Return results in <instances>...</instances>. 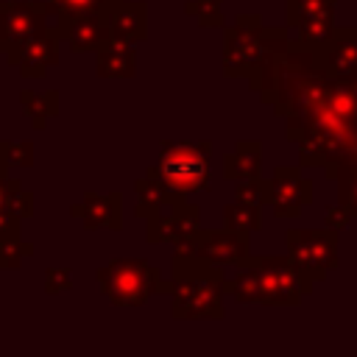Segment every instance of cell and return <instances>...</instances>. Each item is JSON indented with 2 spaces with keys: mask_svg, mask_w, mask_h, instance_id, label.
Listing matches in <instances>:
<instances>
[{
  "mask_svg": "<svg viewBox=\"0 0 357 357\" xmlns=\"http://www.w3.org/2000/svg\"><path fill=\"white\" fill-rule=\"evenodd\" d=\"M318 53L329 75L354 78L357 75V25L335 28V36L318 45Z\"/></svg>",
  "mask_w": 357,
  "mask_h": 357,
  "instance_id": "cell-15",
  "label": "cell"
},
{
  "mask_svg": "<svg viewBox=\"0 0 357 357\" xmlns=\"http://www.w3.org/2000/svg\"><path fill=\"white\" fill-rule=\"evenodd\" d=\"M349 81H351V84H354V92H357V75H354V78H349Z\"/></svg>",
  "mask_w": 357,
  "mask_h": 357,
  "instance_id": "cell-37",
  "label": "cell"
},
{
  "mask_svg": "<svg viewBox=\"0 0 357 357\" xmlns=\"http://www.w3.org/2000/svg\"><path fill=\"white\" fill-rule=\"evenodd\" d=\"M223 265H212L192 254L170 257V315L176 321H223L226 293Z\"/></svg>",
  "mask_w": 357,
  "mask_h": 357,
  "instance_id": "cell-2",
  "label": "cell"
},
{
  "mask_svg": "<svg viewBox=\"0 0 357 357\" xmlns=\"http://www.w3.org/2000/svg\"><path fill=\"white\" fill-rule=\"evenodd\" d=\"M223 176L229 181L262 176V142L259 139H240L234 145V151L223 156Z\"/></svg>",
  "mask_w": 357,
  "mask_h": 357,
  "instance_id": "cell-19",
  "label": "cell"
},
{
  "mask_svg": "<svg viewBox=\"0 0 357 357\" xmlns=\"http://www.w3.org/2000/svg\"><path fill=\"white\" fill-rule=\"evenodd\" d=\"M70 215L81 220V226L86 231L95 229H109V231H120L123 229V192H84V198L78 204L70 206Z\"/></svg>",
  "mask_w": 357,
  "mask_h": 357,
  "instance_id": "cell-14",
  "label": "cell"
},
{
  "mask_svg": "<svg viewBox=\"0 0 357 357\" xmlns=\"http://www.w3.org/2000/svg\"><path fill=\"white\" fill-rule=\"evenodd\" d=\"M351 220H354V218L349 215V209H346L343 204H332V206H326V212H324V226H329V229H335V231H343Z\"/></svg>",
  "mask_w": 357,
  "mask_h": 357,
  "instance_id": "cell-33",
  "label": "cell"
},
{
  "mask_svg": "<svg viewBox=\"0 0 357 357\" xmlns=\"http://www.w3.org/2000/svg\"><path fill=\"white\" fill-rule=\"evenodd\" d=\"M95 276L114 307H142L153 293H170V282L145 257H114Z\"/></svg>",
  "mask_w": 357,
  "mask_h": 357,
  "instance_id": "cell-4",
  "label": "cell"
},
{
  "mask_svg": "<svg viewBox=\"0 0 357 357\" xmlns=\"http://www.w3.org/2000/svg\"><path fill=\"white\" fill-rule=\"evenodd\" d=\"M20 103H22V112H25V117L31 120V126L36 131H42L47 126V120L59 114V92L56 89H47V92L22 89L20 92Z\"/></svg>",
  "mask_w": 357,
  "mask_h": 357,
  "instance_id": "cell-21",
  "label": "cell"
},
{
  "mask_svg": "<svg viewBox=\"0 0 357 357\" xmlns=\"http://www.w3.org/2000/svg\"><path fill=\"white\" fill-rule=\"evenodd\" d=\"M56 8V17H75L84 11H109L117 0H47Z\"/></svg>",
  "mask_w": 357,
  "mask_h": 357,
  "instance_id": "cell-28",
  "label": "cell"
},
{
  "mask_svg": "<svg viewBox=\"0 0 357 357\" xmlns=\"http://www.w3.org/2000/svg\"><path fill=\"white\" fill-rule=\"evenodd\" d=\"M337 234L329 226L321 229H287L284 234V245H287V257L296 265V273L304 284V293H310V287L315 282H324L329 276V271H337L340 257H337Z\"/></svg>",
  "mask_w": 357,
  "mask_h": 357,
  "instance_id": "cell-5",
  "label": "cell"
},
{
  "mask_svg": "<svg viewBox=\"0 0 357 357\" xmlns=\"http://www.w3.org/2000/svg\"><path fill=\"white\" fill-rule=\"evenodd\" d=\"M234 198L237 201H245V204H254V206H265L268 204V181L262 176L257 178H243V181H234Z\"/></svg>",
  "mask_w": 357,
  "mask_h": 357,
  "instance_id": "cell-29",
  "label": "cell"
},
{
  "mask_svg": "<svg viewBox=\"0 0 357 357\" xmlns=\"http://www.w3.org/2000/svg\"><path fill=\"white\" fill-rule=\"evenodd\" d=\"M337 0H284V25L296 28L301 17H335Z\"/></svg>",
  "mask_w": 357,
  "mask_h": 357,
  "instance_id": "cell-23",
  "label": "cell"
},
{
  "mask_svg": "<svg viewBox=\"0 0 357 357\" xmlns=\"http://www.w3.org/2000/svg\"><path fill=\"white\" fill-rule=\"evenodd\" d=\"M20 187L17 178H8V165H0V209H6L8 204V195Z\"/></svg>",
  "mask_w": 357,
  "mask_h": 357,
  "instance_id": "cell-35",
  "label": "cell"
},
{
  "mask_svg": "<svg viewBox=\"0 0 357 357\" xmlns=\"http://www.w3.org/2000/svg\"><path fill=\"white\" fill-rule=\"evenodd\" d=\"M134 192H137V206H134V215L148 220L153 215H159L162 209H167L170 204H178V201H187V195L170 190L167 184H162L159 178H151L148 173L142 178H137L134 184Z\"/></svg>",
  "mask_w": 357,
  "mask_h": 357,
  "instance_id": "cell-18",
  "label": "cell"
},
{
  "mask_svg": "<svg viewBox=\"0 0 357 357\" xmlns=\"http://www.w3.org/2000/svg\"><path fill=\"white\" fill-rule=\"evenodd\" d=\"M226 293H231L237 304H259V265L254 254L237 265L234 276L226 282Z\"/></svg>",
  "mask_w": 357,
  "mask_h": 357,
  "instance_id": "cell-20",
  "label": "cell"
},
{
  "mask_svg": "<svg viewBox=\"0 0 357 357\" xmlns=\"http://www.w3.org/2000/svg\"><path fill=\"white\" fill-rule=\"evenodd\" d=\"M296 31H298L301 42L324 45V42H329L335 36V22H332V17H301Z\"/></svg>",
  "mask_w": 357,
  "mask_h": 357,
  "instance_id": "cell-26",
  "label": "cell"
},
{
  "mask_svg": "<svg viewBox=\"0 0 357 357\" xmlns=\"http://www.w3.org/2000/svg\"><path fill=\"white\" fill-rule=\"evenodd\" d=\"M223 226L234 231H259L262 229V206L245 204V201H231L223 206Z\"/></svg>",
  "mask_w": 357,
  "mask_h": 357,
  "instance_id": "cell-22",
  "label": "cell"
},
{
  "mask_svg": "<svg viewBox=\"0 0 357 357\" xmlns=\"http://www.w3.org/2000/svg\"><path fill=\"white\" fill-rule=\"evenodd\" d=\"M271 109L284 117V139L298 148L301 167H357V92L349 78L326 73L318 45L290 39L273 70Z\"/></svg>",
  "mask_w": 357,
  "mask_h": 357,
  "instance_id": "cell-1",
  "label": "cell"
},
{
  "mask_svg": "<svg viewBox=\"0 0 357 357\" xmlns=\"http://www.w3.org/2000/svg\"><path fill=\"white\" fill-rule=\"evenodd\" d=\"M257 265H259V304L262 307H298L301 304L304 284L290 257L265 254V257H257Z\"/></svg>",
  "mask_w": 357,
  "mask_h": 357,
  "instance_id": "cell-9",
  "label": "cell"
},
{
  "mask_svg": "<svg viewBox=\"0 0 357 357\" xmlns=\"http://www.w3.org/2000/svg\"><path fill=\"white\" fill-rule=\"evenodd\" d=\"M198 229H201L198 206L187 204V201H178V204H170L167 209H162L159 215L145 220V240L151 245H159V243L176 245L181 240L192 237Z\"/></svg>",
  "mask_w": 357,
  "mask_h": 357,
  "instance_id": "cell-11",
  "label": "cell"
},
{
  "mask_svg": "<svg viewBox=\"0 0 357 357\" xmlns=\"http://www.w3.org/2000/svg\"><path fill=\"white\" fill-rule=\"evenodd\" d=\"M0 165H8V162H6V156H3V142H0Z\"/></svg>",
  "mask_w": 357,
  "mask_h": 357,
  "instance_id": "cell-36",
  "label": "cell"
},
{
  "mask_svg": "<svg viewBox=\"0 0 357 357\" xmlns=\"http://www.w3.org/2000/svg\"><path fill=\"white\" fill-rule=\"evenodd\" d=\"M59 45H61V36L53 25L42 33L25 39L22 45L6 50V59H8V64H14L20 70L22 78H42L59 61Z\"/></svg>",
  "mask_w": 357,
  "mask_h": 357,
  "instance_id": "cell-12",
  "label": "cell"
},
{
  "mask_svg": "<svg viewBox=\"0 0 357 357\" xmlns=\"http://www.w3.org/2000/svg\"><path fill=\"white\" fill-rule=\"evenodd\" d=\"M8 237H20V218L6 206L0 209V240H8Z\"/></svg>",
  "mask_w": 357,
  "mask_h": 357,
  "instance_id": "cell-34",
  "label": "cell"
},
{
  "mask_svg": "<svg viewBox=\"0 0 357 357\" xmlns=\"http://www.w3.org/2000/svg\"><path fill=\"white\" fill-rule=\"evenodd\" d=\"M20 220L22 218H31L33 215V192H28V190H22V184L8 195V204H6Z\"/></svg>",
  "mask_w": 357,
  "mask_h": 357,
  "instance_id": "cell-31",
  "label": "cell"
},
{
  "mask_svg": "<svg viewBox=\"0 0 357 357\" xmlns=\"http://www.w3.org/2000/svg\"><path fill=\"white\" fill-rule=\"evenodd\" d=\"M212 165V142H173V139H162L156 162L145 170L151 178H159L162 184H167L170 190L190 195L198 190H209V170Z\"/></svg>",
  "mask_w": 357,
  "mask_h": 357,
  "instance_id": "cell-3",
  "label": "cell"
},
{
  "mask_svg": "<svg viewBox=\"0 0 357 357\" xmlns=\"http://www.w3.org/2000/svg\"><path fill=\"white\" fill-rule=\"evenodd\" d=\"M106 14L109 11H84L75 17H56V31H59L61 42L70 45L73 53L98 50L100 45H106L112 39Z\"/></svg>",
  "mask_w": 357,
  "mask_h": 357,
  "instance_id": "cell-13",
  "label": "cell"
},
{
  "mask_svg": "<svg viewBox=\"0 0 357 357\" xmlns=\"http://www.w3.org/2000/svg\"><path fill=\"white\" fill-rule=\"evenodd\" d=\"M0 50H3V45H0Z\"/></svg>",
  "mask_w": 357,
  "mask_h": 357,
  "instance_id": "cell-38",
  "label": "cell"
},
{
  "mask_svg": "<svg viewBox=\"0 0 357 357\" xmlns=\"http://www.w3.org/2000/svg\"><path fill=\"white\" fill-rule=\"evenodd\" d=\"M176 254H192L212 265H240L251 257V234L234 229H198L192 237L176 243Z\"/></svg>",
  "mask_w": 357,
  "mask_h": 357,
  "instance_id": "cell-7",
  "label": "cell"
},
{
  "mask_svg": "<svg viewBox=\"0 0 357 357\" xmlns=\"http://www.w3.org/2000/svg\"><path fill=\"white\" fill-rule=\"evenodd\" d=\"M56 17V8L50 3H33V0H0V45L3 50H11L22 45L25 39L53 28L50 22Z\"/></svg>",
  "mask_w": 357,
  "mask_h": 357,
  "instance_id": "cell-8",
  "label": "cell"
},
{
  "mask_svg": "<svg viewBox=\"0 0 357 357\" xmlns=\"http://www.w3.org/2000/svg\"><path fill=\"white\" fill-rule=\"evenodd\" d=\"M70 284H73V279H70L67 268H47V273H45V293L56 296V293L70 290Z\"/></svg>",
  "mask_w": 357,
  "mask_h": 357,
  "instance_id": "cell-32",
  "label": "cell"
},
{
  "mask_svg": "<svg viewBox=\"0 0 357 357\" xmlns=\"http://www.w3.org/2000/svg\"><path fill=\"white\" fill-rule=\"evenodd\" d=\"M265 50L262 14H237L234 22L223 25V75L248 78Z\"/></svg>",
  "mask_w": 357,
  "mask_h": 357,
  "instance_id": "cell-6",
  "label": "cell"
},
{
  "mask_svg": "<svg viewBox=\"0 0 357 357\" xmlns=\"http://www.w3.org/2000/svg\"><path fill=\"white\" fill-rule=\"evenodd\" d=\"M31 254H33V245L20 237L0 240V271H17L22 265V259Z\"/></svg>",
  "mask_w": 357,
  "mask_h": 357,
  "instance_id": "cell-27",
  "label": "cell"
},
{
  "mask_svg": "<svg viewBox=\"0 0 357 357\" xmlns=\"http://www.w3.org/2000/svg\"><path fill=\"white\" fill-rule=\"evenodd\" d=\"M268 204L276 218L296 220L312 204V184L301 176V165H276L268 178Z\"/></svg>",
  "mask_w": 357,
  "mask_h": 357,
  "instance_id": "cell-10",
  "label": "cell"
},
{
  "mask_svg": "<svg viewBox=\"0 0 357 357\" xmlns=\"http://www.w3.org/2000/svg\"><path fill=\"white\" fill-rule=\"evenodd\" d=\"M106 17H109L112 39H123V42H145L148 39V3L117 0Z\"/></svg>",
  "mask_w": 357,
  "mask_h": 357,
  "instance_id": "cell-16",
  "label": "cell"
},
{
  "mask_svg": "<svg viewBox=\"0 0 357 357\" xmlns=\"http://www.w3.org/2000/svg\"><path fill=\"white\" fill-rule=\"evenodd\" d=\"M329 181L337 187V204H343L349 215L357 218V167H337Z\"/></svg>",
  "mask_w": 357,
  "mask_h": 357,
  "instance_id": "cell-25",
  "label": "cell"
},
{
  "mask_svg": "<svg viewBox=\"0 0 357 357\" xmlns=\"http://www.w3.org/2000/svg\"><path fill=\"white\" fill-rule=\"evenodd\" d=\"M184 14L195 17L201 28H223L226 25L223 0H190V3H184Z\"/></svg>",
  "mask_w": 357,
  "mask_h": 357,
  "instance_id": "cell-24",
  "label": "cell"
},
{
  "mask_svg": "<svg viewBox=\"0 0 357 357\" xmlns=\"http://www.w3.org/2000/svg\"><path fill=\"white\" fill-rule=\"evenodd\" d=\"M3 156L8 167H31L33 165V142H3Z\"/></svg>",
  "mask_w": 357,
  "mask_h": 357,
  "instance_id": "cell-30",
  "label": "cell"
},
{
  "mask_svg": "<svg viewBox=\"0 0 357 357\" xmlns=\"http://www.w3.org/2000/svg\"><path fill=\"white\" fill-rule=\"evenodd\" d=\"M98 78H134L137 75V42L109 39L95 50Z\"/></svg>",
  "mask_w": 357,
  "mask_h": 357,
  "instance_id": "cell-17",
  "label": "cell"
}]
</instances>
